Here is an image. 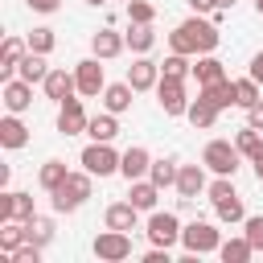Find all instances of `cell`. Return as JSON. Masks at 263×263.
<instances>
[{"label": "cell", "instance_id": "17", "mask_svg": "<svg viewBox=\"0 0 263 263\" xmlns=\"http://www.w3.org/2000/svg\"><path fill=\"white\" fill-rule=\"evenodd\" d=\"M123 45H127V37H119L111 25H107V29H99V33L90 37V53H95V58H103V62L119 58V53H123Z\"/></svg>", "mask_w": 263, "mask_h": 263}, {"label": "cell", "instance_id": "2", "mask_svg": "<svg viewBox=\"0 0 263 263\" xmlns=\"http://www.w3.org/2000/svg\"><path fill=\"white\" fill-rule=\"evenodd\" d=\"M90 189H95V173H70L53 193H49V201H53V210L58 214H74V210H82L86 205V197H90Z\"/></svg>", "mask_w": 263, "mask_h": 263}, {"label": "cell", "instance_id": "19", "mask_svg": "<svg viewBox=\"0 0 263 263\" xmlns=\"http://www.w3.org/2000/svg\"><path fill=\"white\" fill-rule=\"evenodd\" d=\"M132 82L123 78V82H107V90H103V111H115V115H123V111H132Z\"/></svg>", "mask_w": 263, "mask_h": 263}, {"label": "cell", "instance_id": "11", "mask_svg": "<svg viewBox=\"0 0 263 263\" xmlns=\"http://www.w3.org/2000/svg\"><path fill=\"white\" fill-rule=\"evenodd\" d=\"M86 123H90V115L82 111V99L58 103V132L62 136H78V132H86Z\"/></svg>", "mask_w": 263, "mask_h": 263}, {"label": "cell", "instance_id": "35", "mask_svg": "<svg viewBox=\"0 0 263 263\" xmlns=\"http://www.w3.org/2000/svg\"><path fill=\"white\" fill-rule=\"evenodd\" d=\"M214 214H218V222H226V226L247 222V210H242V197H238V193H234V197H226V201H218V205H214Z\"/></svg>", "mask_w": 263, "mask_h": 263}, {"label": "cell", "instance_id": "18", "mask_svg": "<svg viewBox=\"0 0 263 263\" xmlns=\"http://www.w3.org/2000/svg\"><path fill=\"white\" fill-rule=\"evenodd\" d=\"M25 53H29V41H21V37H4V45H0V78H4V82L16 78V66H21Z\"/></svg>", "mask_w": 263, "mask_h": 263}, {"label": "cell", "instance_id": "21", "mask_svg": "<svg viewBox=\"0 0 263 263\" xmlns=\"http://www.w3.org/2000/svg\"><path fill=\"white\" fill-rule=\"evenodd\" d=\"M103 222H107L111 230H136L140 210H136L132 201H111V205H107V214H103Z\"/></svg>", "mask_w": 263, "mask_h": 263}, {"label": "cell", "instance_id": "48", "mask_svg": "<svg viewBox=\"0 0 263 263\" xmlns=\"http://www.w3.org/2000/svg\"><path fill=\"white\" fill-rule=\"evenodd\" d=\"M251 164H255V177H259V185H263V152H259V156H255Z\"/></svg>", "mask_w": 263, "mask_h": 263}, {"label": "cell", "instance_id": "12", "mask_svg": "<svg viewBox=\"0 0 263 263\" xmlns=\"http://www.w3.org/2000/svg\"><path fill=\"white\" fill-rule=\"evenodd\" d=\"M37 210H33V193H21V189H12V193H0V222H29Z\"/></svg>", "mask_w": 263, "mask_h": 263}, {"label": "cell", "instance_id": "36", "mask_svg": "<svg viewBox=\"0 0 263 263\" xmlns=\"http://www.w3.org/2000/svg\"><path fill=\"white\" fill-rule=\"evenodd\" d=\"M234 144H238V152H242L247 160H255V156L263 152V136H259V132H255L251 123H247V127H242V132L234 136Z\"/></svg>", "mask_w": 263, "mask_h": 263}, {"label": "cell", "instance_id": "46", "mask_svg": "<svg viewBox=\"0 0 263 263\" xmlns=\"http://www.w3.org/2000/svg\"><path fill=\"white\" fill-rule=\"evenodd\" d=\"M189 8H193V12H201V16H210V12L218 8V0H189Z\"/></svg>", "mask_w": 263, "mask_h": 263}, {"label": "cell", "instance_id": "40", "mask_svg": "<svg viewBox=\"0 0 263 263\" xmlns=\"http://www.w3.org/2000/svg\"><path fill=\"white\" fill-rule=\"evenodd\" d=\"M25 41H29V49H33V53H49V49L58 45V37H53V29H33V33L25 37Z\"/></svg>", "mask_w": 263, "mask_h": 263}, {"label": "cell", "instance_id": "30", "mask_svg": "<svg viewBox=\"0 0 263 263\" xmlns=\"http://www.w3.org/2000/svg\"><path fill=\"white\" fill-rule=\"evenodd\" d=\"M218 255H222V263H247V259L255 255V247H251V238L242 234V238H226V242L218 247Z\"/></svg>", "mask_w": 263, "mask_h": 263}, {"label": "cell", "instance_id": "47", "mask_svg": "<svg viewBox=\"0 0 263 263\" xmlns=\"http://www.w3.org/2000/svg\"><path fill=\"white\" fill-rule=\"evenodd\" d=\"M251 78L263 86V53H255V58H251Z\"/></svg>", "mask_w": 263, "mask_h": 263}, {"label": "cell", "instance_id": "39", "mask_svg": "<svg viewBox=\"0 0 263 263\" xmlns=\"http://www.w3.org/2000/svg\"><path fill=\"white\" fill-rule=\"evenodd\" d=\"M238 189H234V177H218V181H210L205 185V197L218 205V201H226V197H234Z\"/></svg>", "mask_w": 263, "mask_h": 263}, {"label": "cell", "instance_id": "14", "mask_svg": "<svg viewBox=\"0 0 263 263\" xmlns=\"http://www.w3.org/2000/svg\"><path fill=\"white\" fill-rule=\"evenodd\" d=\"M0 99H4V107H8L12 115H21V111L33 107V82H25V78H8Z\"/></svg>", "mask_w": 263, "mask_h": 263}, {"label": "cell", "instance_id": "13", "mask_svg": "<svg viewBox=\"0 0 263 263\" xmlns=\"http://www.w3.org/2000/svg\"><path fill=\"white\" fill-rule=\"evenodd\" d=\"M41 86H45V99H53V103H66V99L78 95V78L66 74V70H49Z\"/></svg>", "mask_w": 263, "mask_h": 263}, {"label": "cell", "instance_id": "26", "mask_svg": "<svg viewBox=\"0 0 263 263\" xmlns=\"http://www.w3.org/2000/svg\"><path fill=\"white\" fill-rule=\"evenodd\" d=\"M45 74H49V66H45V53H25L21 58V66H16V78H25V82H45Z\"/></svg>", "mask_w": 263, "mask_h": 263}, {"label": "cell", "instance_id": "6", "mask_svg": "<svg viewBox=\"0 0 263 263\" xmlns=\"http://www.w3.org/2000/svg\"><path fill=\"white\" fill-rule=\"evenodd\" d=\"M181 230H185V226H181V218H177V214H168V210H164V214H160V210H152V218H148V230H144V234H148V242H152V247H177V242H181Z\"/></svg>", "mask_w": 263, "mask_h": 263}, {"label": "cell", "instance_id": "7", "mask_svg": "<svg viewBox=\"0 0 263 263\" xmlns=\"http://www.w3.org/2000/svg\"><path fill=\"white\" fill-rule=\"evenodd\" d=\"M156 103L164 115H185L189 111V95H185V78H164L156 82Z\"/></svg>", "mask_w": 263, "mask_h": 263}, {"label": "cell", "instance_id": "24", "mask_svg": "<svg viewBox=\"0 0 263 263\" xmlns=\"http://www.w3.org/2000/svg\"><path fill=\"white\" fill-rule=\"evenodd\" d=\"M193 78L197 86H210V82H222L226 78V66L214 58V53H197V66H193Z\"/></svg>", "mask_w": 263, "mask_h": 263}, {"label": "cell", "instance_id": "1", "mask_svg": "<svg viewBox=\"0 0 263 263\" xmlns=\"http://www.w3.org/2000/svg\"><path fill=\"white\" fill-rule=\"evenodd\" d=\"M218 41H222V33H218V25L210 21V16H201V12H193L189 21H181L173 33H168V49L173 53H214L218 49Z\"/></svg>", "mask_w": 263, "mask_h": 263}, {"label": "cell", "instance_id": "37", "mask_svg": "<svg viewBox=\"0 0 263 263\" xmlns=\"http://www.w3.org/2000/svg\"><path fill=\"white\" fill-rule=\"evenodd\" d=\"M160 74H164V78H189V74H193L189 53H168V58L160 62Z\"/></svg>", "mask_w": 263, "mask_h": 263}, {"label": "cell", "instance_id": "28", "mask_svg": "<svg viewBox=\"0 0 263 263\" xmlns=\"http://www.w3.org/2000/svg\"><path fill=\"white\" fill-rule=\"evenodd\" d=\"M66 177H70V168H66L62 160H45V164L37 168V185H41L45 193H53V189H58V185H62Z\"/></svg>", "mask_w": 263, "mask_h": 263}, {"label": "cell", "instance_id": "44", "mask_svg": "<svg viewBox=\"0 0 263 263\" xmlns=\"http://www.w3.org/2000/svg\"><path fill=\"white\" fill-rule=\"evenodd\" d=\"M25 4H29V8H33V12H45V16H49V12H58V8H62V0H25Z\"/></svg>", "mask_w": 263, "mask_h": 263}, {"label": "cell", "instance_id": "45", "mask_svg": "<svg viewBox=\"0 0 263 263\" xmlns=\"http://www.w3.org/2000/svg\"><path fill=\"white\" fill-rule=\"evenodd\" d=\"M144 263H168V247H148L144 251Z\"/></svg>", "mask_w": 263, "mask_h": 263}, {"label": "cell", "instance_id": "10", "mask_svg": "<svg viewBox=\"0 0 263 263\" xmlns=\"http://www.w3.org/2000/svg\"><path fill=\"white\" fill-rule=\"evenodd\" d=\"M127 82H132L136 95H140V90H156V82H160V62H152L148 53H136V62L127 66Z\"/></svg>", "mask_w": 263, "mask_h": 263}, {"label": "cell", "instance_id": "20", "mask_svg": "<svg viewBox=\"0 0 263 263\" xmlns=\"http://www.w3.org/2000/svg\"><path fill=\"white\" fill-rule=\"evenodd\" d=\"M132 189H127V201L136 205V210H156V197H160V185L152 181V177H140V181H127Z\"/></svg>", "mask_w": 263, "mask_h": 263}, {"label": "cell", "instance_id": "42", "mask_svg": "<svg viewBox=\"0 0 263 263\" xmlns=\"http://www.w3.org/2000/svg\"><path fill=\"white\" fill-rule=\"evenodd\" d=\"M41 251H45V247H37V242H21L8 259H12V263H41Z\"/></svg>", "mask_w": 263, "mask_h": 263}, {"label": "cell", "instance_id": "27", "mask_svg": "<svg viewBox=\"0 0 263 263\" xmlns=\"http://www.w3.org/2000/svg\"><path fill=\"white\" fill-rule=\"evenodd\" d=\"M201 99H210L218 111L234 107V78H222V82H210V86H201Z\"/></svg>", "mask_w": 263, "mask_h": 263}, {"label": "cell", "instance_id": "5", "mask_svg": "<svg viewBox=\"0 0 263 263\" xmlns=\"http://www.w3.org/2000/svg\"><path fill=\"white\" fill-rule=\"evenodd\" d=\"M181 247L189 255H214L222 247V230H214V222H189L181 230Z\"/></svg>", "mask_w": 263, "mask_h": 263}, {"label": "cell", "instance_id": "22", "mask_svg": "<svg viewBox=\"0 0 263 263\" xmlns=\"http://www.w3.org/2000/svg\"><path fill=\"white\" fill-rule=\"evenodd\" d=\"M86 136H90V140H99V144H111V140L119 136V115H115V111L90 115V123H86Z\"/></svg>", "mask_w": 263, "mask_h": 263}, {"label": "cell", "instance_id": "49", "mask_svg": "<svg viewBox=\"0 0 263 263\" xmlns=\"http://www.w3.org/2000/svg\"><path fill=\"white\" fill-rule=\"evenodd\" d=\"M255 12H259V16H263V0H255Z\"/></svg>", "mask_w": 263, "mask_h": 263}, {"label": "cell", "instance_id": "32", "mask_svg": "<svg viewBox=\"0 0 263 263\" xmlns=\"http://www.w3.org/2000/svg\"><path fill=\"white\" fill-rule=\"evenodd\" d=\"M25 234H29V242H37V247H49V242H53V218H41V214H33V218L25 222Z\"/></svg>", "mask_w": 263, "mask_h": 263}, {"label": "cell", "instance_id": "8", "mask_svg": "<svg viewBox=\"0 0 263 263\" xmlns=\"http://www.w3.org/2000/svg\"><path fill=\"white\" fill-rule=\"evenodd\" d=\"M103 58H82L78 66H74V78H78V95H86V99H99L103 90H107V78H103V66H99Z\"/></svg>", "mask_w": 263, "mask_h": 263}, {"label": "cell", "instance_id": "16", "mask_svg": "<svg viewBox=\"0 0 263 263\" xmlns=\"http://www.w3.org/2000/svg\"><path fill=\"white\" fill-rule=\"evenodd\" d=\"M177 193H181V201H193L197 193H205V164H181Z\"/></svg>", "mask_w": 263, "mask_h": 263}, {"label": "cell", "instance_id": "38", "mask_svg": "<svg viewBox=\"0 0 263 263\" xmlns=\"http://www.w3.org/2000/svg\"><path fill=\"white\" fill-rule=\"evenodd\" d=\"M123 8H127V21H132V25H152V21H156V8H152L148 0H127Z\"/></svg>", "mask_w": 263, "mask_h": 263}, {"label": "cell", "instance_id": "9", "mask_svg": "<svg viewBox=\"0 0 263 263\" xmlns=\"http://www.w3.org/2000/svg\"><path fill=\"white\" fill-rule=\"evenodd\" d=\"M95 255L103 259V263H123L127 255H132V238H127V230H103L99 238H95Z\"/></svg>", "mask_w": 263, "mask_h": 263}, {"label": "cell", "instance_id": "41", "mask_svg": "<svg viewBox=\"0 0 263 263\" xmlns=\"http://www.w3.org/2000/svg\"><path fill=\"white\" fill-rule=\"evenodd\" d=\"M242 234L251 238V247H255V251H263V214H251V218L242 222Z\"/></svg>", "mask_w": 263, "mask_h": 263}, {"label": "cell", "instance_id": "31", "mask_svg": "<svg viewBox=\"0 0 263 263\" xmlns=\"http://www.w3.org/2000/svg\"><path fill=\"white\" fill-rule=\"evenodd\" d=\"M123 37H127V49H132V53H148V49L156 45V29H152V25H132Z\"/></svg>", "mask_w": 263, "mask_h": 263}, {"label": "cell", "instance_id": "43", "mask_svg": "<svg viewBox=\"0 0 263 263\" xmlns=\"http://www.w3.org/2000/svg\"><path fill=\"white\" fill-rule=\"evenodd\" d=\"M247 123H251L255 132H263V99H259L255 107H247Z\"/></svg>", "mask_w": 263, "mask_h": 263}, {"label": "cell", "instance_id": "4", "mask_svg": "<svg viewBox=\"0 0 263 263\" xmlns=\"http://www.w3.org/2000/svg\"><path fill=\"white\" fill-rule=\"evenodd\" d=\"M82 168L86 173H95V177H111V173H119V160H123V152H115L111 144H99V140H90L86 148H82Z\"/></svg>", "mask_w": 263, "mask_h": 263}, {"label": "cell", "instance_id": "25", "mask_svg": "<svg viewBox=\"0 0 263 263\" xmlns=\"http://www.w3.org/2000/svg\"><path fill=\"white\" fill-rule=\"evenodd\" d=\"M185 119H189V123H193L197 132H205V127H214V119H218V107H214L210 99H201V95H197V99L189 103V111H185Z\"/></svg>", "mask_w": 263, "mask_h": 263}, {"label": "cell", "instance_id": "51", "mask_svg": "<svg viewBox=\"0 0 263 263\" xmlns=\"http://www.w3.org/2000/svg\"><path fill=\"white\" fill-rule=\"evenodd\" d=\"M123 4H127V0H123Z\"/></svg>", "mask_w": 263, "mask_h": 263}, {"label": "cell", "instance_id": "50", "mask_svg": "<svg viewBox=\"0 0 263 263\" xmlns=\"http://www.w3.org/2000/svg\"><path fill=\"white\" fill-rule=\"evenodd\" d=\"M86 4H107V0H86Z\"/></svg>", "mask_w": 263, "mask_h": 263}, {"label": "cell", "instance_id": "29", "mask_svg": "<svg viewBox=\"0 0 263 263\" xmlns=\"http://www.w3.org/2000/svg\"><path fill=\"white\" fill-rule=\"evenodd\" d=\"M177 173H181V164H177L173 156H168V160L160 156V160H152V168H148V177H152L160 189H177Z\"/></svg>", "mask_w": 263, "mask_h": 263}, {"label": "cell", "instance_id": "23", "mask_svg": "<svg viewBox=\"0 0 263 263\" xmlns=\"http://www.w3.org/2000/svg\"><path fill=\"white\" fill-rule=\"evenodd\" d=\"M0 144H4V148H12V152L29 144V127L21 123V115H12V111H8V115L0 119Z\"/></svg>", "mask_w": 263, "mask_h": 263}, {"label": "cell", "instance_id": "15", "mask_svg": "<svg viewBox=\"0 0 263 263\" xmlns=\"http://www.w3.org/2000/svg\"><path fill=\"white\" fill-rule=\"evenodd\" d=\"M148 168H152V156H148V148H140V144H132V148L123 152V160H119V177H123V181H140V177H148Z\"/></svg>", "mask_w": 263, "mask_h": 263}, {"label": "cell", "instance_id": "3", "mask_svg": "<svg viewBox=\"0 0 263 263\" xmlns=\"http://www.w3.org/2000/svg\"><path fill=\"white\" fill-rule=\"evenodd\" d=\"M238 160H242V152H238V144H230V140H210L205 152H201V164H205L214 177H234V173H238Z\"/></svg>", "mask_w": 263, "mask_h": 263}, {"label": "cell", "instance_id": "34", "mask_svg": "<svg viewBox=\"0 0 263 263\" xmlns=\"http://www.w3.org/2000/svg\"><path fill=\"white\" fill-rule=\"evenodd\" d=\"M255 103H259V82H255L251 74H247V78H234V107L247 111V107H255Z\"/></svg>", "mask_w": 263, "mask_h": 263}, {"label": "cell", "instance_id": "33", "mask_svg": "<svg viewBox=\"0 0 263 263\" xmlns=\"http://www.w3.org/2000/svg\"><path fill=\"white\" fill-rule=\"evenodd\" d=\"M21 242H29L25 222H16V218H12V222H0V251H4V255H12Z\"/></svg>", "mask_w": 263, "mask_h": 263}]
</instances>
